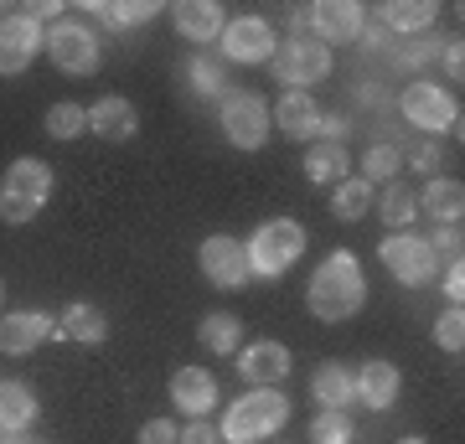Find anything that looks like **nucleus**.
<instances>
[{
    "label": "nucleus",
    "mask_w": 465,
    "mask_h": 444,
    "mask_svg": "<svg viewBox=\"0 0 465 444\" xmlns=\"http://www.w3.org/2000/svg\"><path fill=\"white\" fill-rule=\"evenodd\" d=\"M305 305H311V315L326 321V326H341V321H351V315L362 311L367 305V280H362L357 253H347V248L326 253V259L316 263L311 284H305Z\"/></svg>",
    "instance_id": "f257e3e1"
},
{
    "label": "nucleus",
    "mask_w": 465,
    "mask_h": 444,
    "mask_svg": "<svg viewBox=\"0 0 465 444\" xmlns=\"http://www.w3.org/2000/svg\"><path fill=\"white\" fill-rule=\"evenodd\" d=\"M284 424H290V398L280 388H249L238 403H228L217 434L228 444H259V439H274Z\"/></svg>",
    "instance_id": "f03ea898"
},
{
    "label": "nucleus",
    "mask_w": 465,
    "mask_h": 444,
    "mask_svg": "<svg viewBox=\"0 0 465 444\" xmlns=\"http://www.w3.org/2000/svg\"><path fill=\"white\" fill-rule=\"evenodd\" d=\"M305 228H300L295 217H269L264 228L249 238V280H280V274H290V263L305 253Z\"/></svg>",
    "instance_id": "7ed1b4c3"
},
{
    "label": "nucleus",
    "mask_w": 465,
    "mask_h": 444,
    "mask_svg": "<svg viewBox=\"0 0 465 444\" xmlns=\"http://www.w3.org/2000/svg\"><path fill=\"white\" fill-rule=\"evenodd\" d=\"M42 47H47L52 67L57 73H67V78H94L104 63V47H99V32L88 26V21H52L47 32H42Z\"/></svg>",
    "instance_id": "20e7f679"
},
{
    "label": "nucleus",
    "mask_w": 465,
    "mask_h": 444,
    "mask_svg": "<svg viewBox=\"0 0 465 444\" xmlns=\"http://www.w3.org/2000/svg\"><path fill=\"white\" fill-rule=\"evenodd\" d=\"M217 124L228 134L232 150H259L274 130V119H269V104L253 94V88H232L223 94V109H217Z\"/></svg>",
    "instance_id": "39448f33"
},
{
    "label": "nucleus",
    "mask_w": 465,
    "mask_h": 444,
    "mask_svg": "<svg viewBox=\"0 0 465 444\" xmlns=\"http://www.w3.org/2000/svg\"><path fill=\"white\" fill-rule=\"evenodd\" d=\"M269 67H274V78H280L284 88H305V94H311V83L331 78V47H321L311 32H300V36H290V42L274 47Z\"/></svg>",
    "instance_id": "423d86ee"
},
{
    "label": "nucleus",
    "mask_w": 465,
    "mask_h": 444,
    "mask_svg": "<svg viewBox=\"0 0 465 444\" xmlns=\"http://www.w3.org/2000/svg\"><path fill=\"white\" fill-rule=\"evenodd\" d=\"M378 259L388 263V274L409 290H424V284H440V259H434L430 238H419V232H393V238H382Z\"/></svg>",
    "instance_id": "0eeeda50"
},
{
    "label": "nucleus",
    "mask_w": 465,
    "mask_h": 444,
    "mask_svg": "<svg viewBox=\"0 0 465 444\" xmlns=\"http://www.w3.org/2000/svg\"><path fill=\"white\" fill-rule=\"evenodd\" d=\"M399 109H403V119L419 124L424 134L460 130V104L450 99L440 83H409V88H403V99H399Z\"/></svg>",
    "instance_id": "6e6552de"
},
{
    "label": "nucleus",
    "mask_w": 465,
    "mask_h": 444,
    "mask_svg": "<svg viewBox=\"0 0 465 444\" xmlns=\"http://www.w3.org/2000/svg\"><path fill=\"white\" fill-rule=\"evenodd\" d=\"M305 21L321 47H347V42H362L367 32V11L357 0H316V5H305Z\"/></svg>",
    "instance_id": "1a4fd4ad"
},
{
    "label": "nucleus",
    "mask_w": 465,
    "mask_h": 444,
    "mask_svg": "<svg viewBox=\"0 0 465 444\" xmlns=\"http://www.w3.org/2000/svg\"><path fill=\"white\" fill-rule=\"evenodd\" d=\"M217 47H223V57L228 63H269L274 57V47H280V32L269 26V16H238L223 26V36H217Z\"/></svg>",
    "instance_id": "9d476101"
},
{
    "label": "nucleus",
    "mask_w": 465,
    "mask_h": 444,
    "mask_svg": "<svg viewBox=\"0 0 465 444\" xmlns=\"http://www.w3.org/2000/svg\"><path fill=\"white\" fill-rule=\"evenodd\" d=\"M197 263H202V274H207V284H217V290H238V284H249V253H243V243H238L232 232L202 238Z\"/></svg>",
    "instance_id": "9b49d317"
},
{
    "label": "nucleus",
    "mask_w": 465,
    "mask_h": 444,
    "mask_svg": "<svg viewBox=\"0 0 465 444\" xmlns=\"http://www.w3.org/2000/svg\"><path fill=\"white\" fill-rule=\"evenodd\" d=\"M42 52V26H36L26 11H11V16L0 21V78H16L32 67V57Z\"/></svg>",
    "instance_id": "f8f14e48"
},
{
    "label": "nucleus",
    "mask_w": 465,
    "mask_h": 444,
    "mask_svg": "<svg viewBox=\"0 0 465 444\" xmlns=\"http://www.w3.org/2000/svg\"><path fill=\"white\" fill-rule=\"evenodd\" d=\"M232 357H238V372H243V382H249V388H280L284 378H290V346L284 341H249V346H238V351H232Z\"/></svg>",
    "instance_id": "ddd939ff"
},
{
    "label": "nucleus",
    "mask_w": 465,
    "mask_h": 444,
    "mask_svg": "<svg viewBox=\"0 0 465 444\" xmlns=\"http://www.w3.org/2000/svg\"><path fill=\"white\" fill-rule=\"evenodd\" d=\"M47 336H57V315H47V311L0 315V351H5V357H32Z\"/></svg>",
    "instance_id": "4468645a"
},
{
    "label": "nucleus",
    "mask_w": 465,
    "mask_h": 444,
    "mask_svg": "<svg viewBox=\"0 0 465 444\" xmlns=\"http://www.w3.org/2000/svg\"><path fill=\"white\" fill-rule=\"evenodd\" d=\"M269 119L284 130V140H316L321 130V104L305 88H284L280 104H269Z\"/></svg>",
    "instance_id": "2eb2a0df"
},
{
    "label": "nucleus",
    "mask_w": 465,
    "mask_h": 444,
    "mask_svg": "<svg viewBox=\"0 0 465 444\" xmlns=\"http://www.w3.org/2000/svg\"><path fill=\"white\" fill-rule=\"evenodd\" d=\"M171 403L186 413V419H207L217 409V378L207 367H176L171 378Z\"/></svg>",
    "instance_id": "dca6fc26"
},
{
    "label": "nucleus",
    "mask_w": 465,
    "mask_h": 444,
    "mask_svg": "<svg viewBox=\"0 0 465 444\" xmlns=\"http://www.w3.org/2000/svg\"><path fill=\"white\" fill-rule=\"evenodd\" d=\"M399 388H403V378L388 357H367V362L357 367V403H367L372 413L393 409V403H399Z\"/></svg>",
    "instance_id": "f3484780"
},
{
    "label": "nucleus",
    "mask_w": 465,
    "mask_h": 444,
    "mask_svg": "<svg viewBox=\"0 0 465 444\" xmlns=\"http://www.w3.org/2000/svg\"><path fill=\"white\" fill-rule=\"evenodd\" d=\"M0 192L32 202V207H47V197H52V165L36 161V155H21V161L5 165V182H0Z\"/></svg>",
    "instance_id": "a211bd4d"
},
{
    "label": "nucleus",
    "mask_w": 465,
    "mask_h": 444,
    "mask_svg": "<svg viewBox=\"0 0 465 444\" xmlns=\"http://www.w3.org/2000/svg\"><path fill=\"white\" fill-rule=\"evenodd\" d=\"M88 130L99 134V140H130L134 130H140V109H134L124 94H104L94 109H88Z\"/></svg>",
    "instance_id": "6ab92c4d"
},
{
    "label": "nucleus",
    "mask_w": 465,
    "mask_h": 444,
    "mask_svg": "<svg viewBox=\"0 0 465 444\" xmlns=\"http://www.w3.org/2000/svg\"><path fill=\"white\" fill-rule=\"evenodd\" d=\"M419 212H430L440 228H460L465 217V186L455 176H430L419 192Z\"/></svg>",
    "instance_id": "aec40b11"
},
{
    "label": "nucleus",
    "mask_w": 465,
    "mask_h": 444,
    "mask_svg": "<svg viewBox=\"0 0 465 444\" xmlns=\"http://www.w3.org/2000/svg\"><path fill=\"white\" fill-rule=\"evenodd\" d=\"M171 21H176V32H182L186 42H217L223 26H228V16H223L217 0H182V5L171 11Z\"/></svg>",
    "instance_id": "412c9836"
},
{
    "label": "nucleus",
    "mask_w": 465,
    "mask_h": 444,
    "mask_svg": "<svg viewBox=\"0 0 465 444\" xmlns=\"http://www.w3.org/2000/svg\"><path fill=\"white\" fill-rule=\"evenodd\" d=\"M311 398H316L321 409H347V403H357V372L347 362H321L311 372Z\"/></svg>",
    "instance_id": "4be33fe9"
},
{
    "label": "nucleus",
    "mask_w": 465,
    "mask_h": 444,
    "mask_svg": "<svg viewBox=\"0 0 465 444\" xmlns=\"http://www.w3.org/2000/svg\"><path fill=\"white\" fill-rule=\"evenodd\" d=\"M57 336H63V341L99 346V341H109V315H104L99 305H84V300H73V305L57 315Z\"/></svg>",
    "instance_id": "5701e85b"
},
{
    "label": "nucleus",
    "mask_w": 465,
    "mask_h": 444,
    "mask_svg": "<svg viewBox=\"0 0 465 444\" xmlns=\"http://www.w3.org/2000/svg\"><path fill=\"white\" fill-rule=\"evenodd\" d=\"M36 424V393L21 378H0V434H26Z\"/></svg>",
    "instance_id": "b1692460"
},
{
    "label": "nucleus",
    "mask_w": 465,
    "mask_h": 444,
    "mask_svg": "<svg viewBox=\"0 0 465 444\" xmlns=\"http://www.w3.org/2000/svg\"><path fill=\"white\" fill-rule=\"evenodd\" d=\"M197 341L207 346L213 357H232V351L243 346V321H238L232 311H213V315H202Z\"/></svg>",
    "instance_id": "393cba45"
},
{
    "label": "nucleus",
    "mask_w": 465,
    "mask_h": 444,
    "mask_svg": "<svg viewBox=\"0 0 465 444\" xmlns=\"http://www.w3.org/2000/svg\"><path fill=\"white\" fill-rule=\"evenodd\" d=\"M378 217L393 232H409V228H414V217H419V192L403 182V176H399V182H388V186H382V197H378Z\"/></svg>",
    "instance_id": "a878e982"
},
{
    "label": "nucleus",
    "mask_w": 465,
    "mask_h": 444,
    "mask_svg": "<svg viewBox=\"0 0 465 444\" xmlns=\"http://www.w3.org/2000/svg\"><path fill=\"white\" fill-rule=\"evenodd\" d=\"M84 16L109 21L114 32H124V26H140V21L161 16V5H155V0H88V5H84Z\"/></svg>",
    "instance_id": "bb28decb"
},
{
    "label": "nucleus",
    "mask_w": 465,
    "mask_h": 444,
    "mask_svg": "<svg viewBox=\"0 0 465 444\" xmlns=\"http://www.w3.org/2000/svg\"><path fill=\"white\" fill-rule=\"evenodd\" d=\"M347 165L351 155L341 145H331V140H321V145L305 150V176L316 186H336V182H347Z\"/></svg>",
    "instance_id": "cd10ccee"
},
{
    "label": "nucleus",
    "mask_w": 465,
    "mask_h": 444,
    "mask_svg": "<svg viewBox=\"0 0 465 444\" xmlns=\"http://www.w3.org/2000/svg\"><path fill=\"white\" fill-rule=\"evenodd\" d=\"M378 16L388 21L399 36H414V32H430V26H434L440 5H430V0H388Z\"/></svg>",
    "instance_id": "c85d7f7f"
},
{
    "label": "nucleus",
    "mask_w": 465,
    "mask_h": 444,
    "mask_svg": "<svg viewBox=\"0 0 465 444\" xmlns=\"http://www.w3.org/2000/svg\"><path fill=\"white\" fill-rule=\"evenodd\" d=\"M331 212L341 217V222H357V217L372 212V186L362 182V176H347V182L331 186Z\"/></svg>",
    "instance_id": "c756f323"
},
{
    "label": "nucleus",
    "mask_w": 465,
    "mask_h": 444,
    "mask_svg": "<svg viewBox=\"0 0 465 444\" xmlns=\"http://www.w3.org/2000/svg\"><path fill=\"white\" fill-rule=\"evenodd\" d=\"M403 176V150L399 145H372L362 155V182L367 186H388Z\"/></svg>",
    "instance_id": "7c9ffc66"
},
{
    "label": "nucleus",
    "mask_w": 465,
    "mask_h": 444,
    "mask_svg": "<svg viewBox=\"0 0 465 444\" xmlns=\"http://www.w3.org/2000/svg\"><path fill=\"white\" fill-rule=\"evenodd\" d=\"M357 439V424H351L347 409H321L311 419V444H351Z\"/></svg>",
    "instance_id": "2f4dec72"
},
{
    "label": "nucleus",
    "mask_w": 465,
    "mask_h": 444,
    "mask_svg": "<svg viewBox=\"0 0 465 444\" xmlns=\"http://www.w3.org/2000/svg\"><path fill=\"white\" fill-rule=\"evenodd\" d=\"M84 130H88V109H84V104L63 99V104H52V109H47V134H52V140H78Z\"/></svg>",
    "instance_id": "473e14b6"
},
{
    "label": "nucleus",
    "mask_w": 465,
    "mask_h": 444,
    "mask_svg": "<svg viewBox=\"0 0 465 444\" xmlns=\"http://www.w3.org/2000/svg\"><path fill=\"white\" fill-rule=\"evenodd\" d=\"M434 346L450 351V357H460V351H465V311H460V305H450V311L434 321Z\"/></svg>",
    "instance_id": "72a5a7b5"
},
{
    "label": "nucleus",
    "mask_w": 465,
    "mask_h": 444,
    "mask_svg": "<svg viewBox=\"0 0 465 444\" xmlns=\"http://www.w3.org/2000/svg\"><path fill=\"white\" fill-rule=\"evenodd\" d=\"M186 73H192V88H197V94H223V67H217L213 57H192Z\"/></svg>",
    "instance_id": "f704fd0d"
},
{
    "label": "nucleus",
    "mask_w": 465,
    "mask_h": 444,
    "mask_svg": "<svg viewBox=\"0 0 465 444\" xmlns=\"http://www.w3.org/2000/svg\"><path fill=\"white\" fill-rule=\"evenodd\" d=\"M134 444H182V429L171 424V419H150V424H140Z\"/></svg>",
    "instance_id": "c9c22d12"
},
{
    "label": "nucleus",
    "mask_w": 465,
    "mask_h": 444,
    "mask_svg": "<svg viewBox=\"0 0 465 444\" xmlns=\"http://www.w3.org/2000/svg\"><path fill=\"white\" fill-rule=\"evenodd\" d=\"M36 212H42V207H32V202L11 197V192H0V222H11V228H26Z\"/></svg>",
    "instance_id": "e433bc0d"
},
{
    "label": "nucleus",
    "mask_w": 465,
    "mask_h": 444,
    "mask_svg": "<svg viewBox=\"0 0 465 444\" xmlns=\"http://www.w3.org/2000/svg\"><path fill=\"white\" fill-rule=\"evenodd\" d=\"M403 161L414 165L419 176H440V145H434V140H424V145H414V155H403Z\"/></svg>",
    "instance_id": "4c0bfd02"
},
{
    "label": "nucleus",
    "mask_w": 465,
    "mask_h": 444,
    "mask_svg": "<svg viewBox=\"0 0 465 444\" xmlns=\"http://www.w3.org/2000/svg\"><path fill=\"white\" fill-rule=\"evenodd\" d=\"M182 444H223V434H217V424H213V419H186Z\"/></svg>",
    "instance_id": "58836bf2"
},
{
    "label": "nucleus",
    "mask_w": 465,
    "mask_h": 444,
    "mask_svg": "<svg viewBox=\"0 0 465 444\" xmlns=\"http://www.w3.org/2000/svg\"><path fill=\"white\" fill-rule=\"evenodd\" d=\"M440 290H445L450 305H460V295H465V263L460 259L450 263V269H440Z\"/></svg>",
    "instance_id": "ea45409f"
},
{
    "label": "nucleus",
    "mask_w": 465,
    "mask_h": 444,
    "mask_svg": "<svg viewBox=\"0 0 465 444\" xmlns=\"http://www.w3.org/2000/svg\"><path fill=\"white\" fill-rule=\"evenodd\" d=\"M430 248H434V259H450V263H455V259H460V228H440V232L430 238Z\"/></svg>",
    "instance_id": "a19ab883"
},
{
    "label": "nucleus",
    "mask_w": 465,
    "mask_h": 444,
    "mask_svg": "<svg viewBox=\"0 0 465 444\" xmlns=\"http://www.w3.org/2000/svg\"><path fill=\"white\" fill-rule=\"evenodd\" d=\"M26 16L36 21V26H52V21H63V11L67 5H57V0H32V5H21Z\"/></svg>",
    "instance_id": "79ce46f5"
},
{
    "label": "nucleus",
    "mask_w": 465,
    "mask_h": 444,
    "mask_svg": "<svg viewBox=\"0 0 465 444\" xmlns=\"http://www.w3.org/2000/svg\"><path fill=\"white\" fill-rule=\"evenodd\" d=\"M321 140H331V145H341V134H347V119H336V114H321Z\"/></svg>",
    "instance_id": "37998d69"
},
{
    "label": "nucleus",
    "mask_w": 465,
    "mask_h": 444,
    "mask_svg": "<svg viewBox=\"0 0 465 444\" xmlns=\"http://www.w3.org/2000/svg\"><path fill=\"white\" fill-rule=\"evenodd\" d=\"M445 67L455 73V78H460V67H465V52H460V42H455V47L445 52Z\"/></svg>",
    "instance_id": "c03bdc74"
},
{
    "label": "nucleus",
    "mask_w": 465,
    "mask_h": 444,
    "mask_svg": "<svg viewBox=\"0 0 465 444\" xmlns=\"http://www.w3.org/2000/svg\"><path fill=\"white\" fill-rule=\"evenodd\" d=\"M5 444H47V439H32V434H11Z\"/></svg>",
    "instance_id": "a18cd8bd"
},
{
    "label": "nucleus",
    "mask_w": 465,
    "mask_h": 444,
    "mask_svg": "<svg viewBox=\"0 0 465 444\" xmlns=\"http://www.w3.org/2000/svg\"><path fill=\"white\" fill-rule=\"evenodd\" d=\"M399 444H430V439H424V434H403Z\"/></svg>",
    "instance_id": "49530a36"
},
{
    "label": "nucleus",
    "mask_w": 465,
    "mask_h": 444,
    "mask_svg": "<svg viewBox=\"0 0 465 444\" xmlns=\"http://www.w3.org/2000/svg\"><path fill=\"white\" fill-rule=\"evenodd\" d=\"M0 305H5V274H0Z\"/></svg>",
    "instance_id": "de8ad7c7"
},
{
    "label": "nucleus",
    "mask_w": 465,
    "mask_h": 444,
    "mask_svg": "<svg viewBox=\"0 0 465 444\" xmlns=\"http://www.w3.org/2000/svg\"><path fill=\"white\" fill-rule=\"evenodd\" d=\"M5 16H11V5H0V21H5Z\"/></svg>",
    "instance_id": "09e8293b"
}]
</instances>
